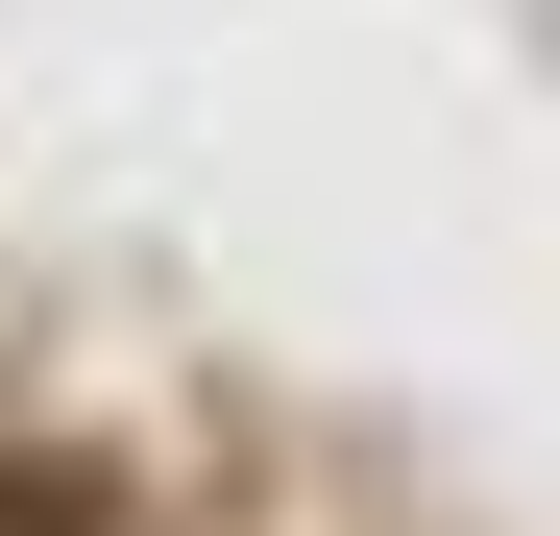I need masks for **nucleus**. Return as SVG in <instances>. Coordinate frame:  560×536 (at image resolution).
<instances>
[{
	"instance_id": "obj_1",
	"label": "nucleus",
	"mask_w": 560,
	"mask_h": 536,
	"mask_svg": "<svg viewBox=\"0 0 560 536\" xmlns=\"http://www.w3.org/2000/svg\"><path fill=\"white\" fill-rule=\"evenodd\" d=\"M0 536H98V488H49V464H0Z\"/></svg>"
}]
</instances>
